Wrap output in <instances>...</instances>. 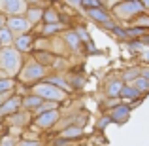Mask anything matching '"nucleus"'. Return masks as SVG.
I'll list each match as a JSON object with an SVG mask.
<instances>
[{"label":"nucleus","mask_w":149,"mask_h":146,"mask_svg":"<svg viewBox=\"0 0 149 146\" xmlns=\"http://www.w3.org/2000/svg\"><path fill=\"white\" fill-rule=\"evenodd\" d=\"M140 97V93L136 91V87L132 84H125L123 91H121V99H127V101H136Z\"/></svg>","instance_id":"nucleus-23"},{"label":"nucleus","mask_w":149,"mask_h":146,"mask_svg":"<svg viewBox=\"0 0 149 146\" xmlns=\"http://www.w3.org/2000/svg\"><path fill=\"white\" fill-rule=\"evenodd\" d=\"M142 4H143V8L149 11V0H142Z\"/></svg>","instance_id":"nucleus-34"},{"label":"nucleus","mask_w":149,"mask_h":146,"mask_svg":"<svg viewBox=\"0 0 149 146\" xmlns=\"http://www.w3.org/2000/svg\"><path fill=\"white\" fill-rule=\"evenodd\" d=\"M130 84L136 87V91H138L140 95H146V93H149V80H147V78L138 76L136 80H132Z\"/></svg>","instance_id":"nucleus-22"},{"label":"nucleus","mask_w":149,"mask_h":146,"mask_svg":"<svg viewBox=\"0 0 149 146\" xmlns=\"http://www.w3.org/2000/svg\"><path fill=\"white\" fill-rule=\"evenodd\" d=\"M23 53L19 49H15L13 46L0 49V68L8 74V76H17L23 68Z\"/></svg>","instance_id":"nucleus-2"},{"label":"nucleus","mask_w":149,"mask_h":146,"mask_svg":"<svg viewBox=\"0 0 149 146\" xmlns=\"http://www.w3.org/2000/svg\"><path fill=\"white\" fill-rule=\"evenodd\" d=\"M58 118H61V112H58V108H55V110H49V112L38 114L34 118V125L40 127V129H51V127H55Z\"/></svg>","instance_id":"nucleus-8"},{"label":"nucleus","mask_w":149,"mask_h":146,"mask_svg":"<svg viewBox=\"0 0 149 146\" xmlns=\"http://www.w3.org/2000/svg\"><path fill=\"white\" fill-rule=\"evenodd\" d=\"M55 108H58V102H55V101H44L40 106H38V110L34 112V116L44 114V112H49V110H55Z\"/></svg>","instance_id":"nucleus-26"},{"label":"nucleus","mask_w":149,"mask_h":146,"mask_svg":"<svg viewBox=\"0 0 149 146\" xmlns=\"http://www.w3.org/2000/svg\"><path fill=\"white\" fill-rule=\"evenodd\" d=\"M13 42H15V34L4 25L2 29H0V44H2L4 48H8V46H13Z\"/></svg>","instance_id":"nucleus-21"},{"label":"nucleus","mask_w":149,"mask_h":146,"mask_svg":"<svg viewBox=\"0 0 149 146\" xmlns=\"http://www.w3.org/2000/svg\"><path fill=\"white\" fill-rule=\"evenodd\" d=\"M29 10V2L26 0H0V13L6 17L10 15H25Z\"/></svg>","instance_id":"nucleus-5"},{"label":"nucleus","mask_w":149,"mask_h":146,"mask_svg":"<svg viewBox=\"0 0 149 146\" xmlns=\"http://www.w3.org/2000/svg\"><path fill=\"white\" fill-rule=\"evenodd\" d=\"M66 4H70L72 8H83V0H66Z\"/></svg>","instance_id":"nucleus-30"},{"label":"nucleus","mask_w":149,"mask_h":146,"mask_svg":"<svg viewBox=\"0 0 149 146\" xmlns=\"http://www.w3.org/2000/svg\"><path fill=\"white\" fill-rule=\"evenodd\" d=\"M2 48H4V46H2V44H0V49H2Z\"/></svg>","instance_id":"nucleus-37"},{"label":"nucleus","mask_w":149,"mask_h":146,"mask_svg":"<svg viewBox=\"0 0 149 146\" xmlns=\"http://www.w3.org/2000/svg\"><path fill=\"white\" fill-rule=\"evenodd\" d=\"M44 102V99L40 95H36V93H29V95L23 97V110H26V112H36L38 106Z\"/></svg>","instance_id":"nucleus-15"},{"label":"nucleus","mask_w":149,"mask_h":146,"mask_svg":"<svg viewBox=\"0 0 149 146\" xmlns=\"http://www.w3.org/2000/svg\"><path fill=\"white\" fill-rule=\"evenodd\" d=\"M15 146H42L40 140H21V142H15Z\"/></svg>","instance_id":"nucleus-29"},{"label":"nucleus","mask_w":149,"mask_h":146,"mask_svg":"<svg viewBox=\"0 0 149 146\" xmlns=\"http://www.w3.org/2000/svg\"><path fill=\"white\" fill-rule=\"evenodd\" d=\"M81 135H83V129L77 127V125H72V127H68V129H62L58 137H61V139L70 140V139H79Z\"/></svg>","instance_id":"nucleus-20"},{"label":"nucleus","mask_w":149,"mask_h":146,"mask_svg":"<svg viewBox=\"0 0 149 146\" xmlns=\"http://www.w3.org/2000/svg\"><path fill=\"white\" fill-rule=\"evenodd\" d=\"M4 25H6V15H4V13H0V29H2Z\"/></svg>","instance_id":"nucleus-32"},{"label":"nucleus","mask_w":149,"mask_h":146,"mask_svg":"<svg viewBox=\"0 0 149 146\" xmlns=\"http://www.w3.org/2000/svg\"><path fill=\"white\" fill-rule=\"evenodd\" d=\"M138 76H142V68H140V66H132V68H125L123 70V80H125V84H130V82L136 80Z\"/></svg>","instance_id":"nucleus-24"},{"label":"nucleus","mask_w":149,"mask_h":146,"mask_svg":"<svg viewBox=\"0 0 149 146\" xmlns=\"http://www.w3.org/2000/svg\"><path fill=\"white\" fill-rule=\"evenodd\" d=\"M45 74H47V68H45L44 65H40V63L34 59V61H26L25 65H23L21 72H19L17 76H19V80H21L23 84L34 85V84H38V82L44 80Z\"/></svg>","instance_id":"nucleus-3"},{"label":"nucleus","mask_w":149,"mask_h":146,"mask_svg":"<svg viewBox=\"0 0 149 146\" xmlns=\"http://www.w3.org/2000/svg\"><path fill=\"white\" fill-rule=\"evenodd\" d=\"M87 15L93 19V21H96L98 25L102 27L104 23H108V21H111V11H108V10H104V8H93V10H87Z\"/></svg>","instance_id":"nucleus-14"},{"label":"nucleus","mask_w":149,"mask_h":146,"mask_svg":"<svg viewBox=\"0 0 149 146\" xmlns=\"http://www.w3.org/2000/svg\"><path fill=\"white\" fill-rule=\"evenodd\" d=\"M32 53H34V59H36L40 65H44L45 68H53L57 59H58L53 51H47V49H32Z\"/></svg>","instance_id":"nucleus-10"},{"label":"nucleus","mask_w":149,"mask_h":146,"mask_svg":"<svg viewBox=\"0 0 149 146\" xmlns=\"http://www.w3.org/2000/svg\"><path fill=\"white\" fill-rule=\"evenodd\" d=\"M34 40H36V38H34L30 32L21 34V36H15L13 48H15V49H19L21 53H29V51H32V49H34Z\"/></svg>","instance_id":"nucleus-11"},{"label":"nucleus","mask_w":149,"mask_h":146,"mask_svg":"<svg viewBox=\"0 0 149 146\" xmlns=\"http://www.w3.org/2000/svg\"><path fill=\"white\" fill-rule=\"evenodd\" d=\"M6 27L15 36H21V34L29 32V29L32 25L29 23V19H26L25 15H10V17H6Z\"/></svg>","instance_id":"nucleus-6"},{"label":"nucleus","mask_w":149,"mask_h":146,"mask_svg":"<svg viewBox=\"0 0 149 146\" xmlns=\"http://www.w3.org/2000/svg\"><path fill=\"white\" fill-rule=\"evenodd\" d=\"M130 112H132L130 104H117L109 110V116H111V120L117 121V123H125V121L130 118Z\"/></svg>","instance_id":"nucleus-12"},{"label":"nucleus","mask_w":149,"mask_h":146,"mask_svg":"<svg viewBox=\"0 0 149 146\" xmlns=\"http://www.w3.org/2000/svg\"><path fill=\"white\" fill-rule=\"evenodd\" d=\"M61 30H66L64 23H44V29H42V34L44 36H53V34L61 32Z\"/></svg>","instance_id":"nucleus-18"},{"label":"nucleus","mask_w":149,"mask_h":146,"mask_svg":"<svg viewBox=\"0 0 149 146\" xmlns=\"http://www.w3.org/2000/svg\"><path fill=\"white\" fill-rule=\"evenodd\" d=\"M74 30L77 32V36L81 38V42H83V44H91V34L87 32V29H83V27H76Z\"/></svg>","instance_id":"nucleus-27"},{"label":"nucleus","mask_w":149,"mask_h":146,"mask_svg":"<svg viewBox=\"0 0 149 146\" xmlns=\"http://www.w3.org/2000/svg\"><path fill=\"white\" fill-rule=\"evenodd\" d=\"M15 85H17V80L13 76L4 78V80H0V93H11Z\"/></svg>","instance_id":"nucleus-25"},{"label":"nucleus","mask_w":149,"mask_h":146,"mask_svg":"<svg viewBox=\"0 0 149 146\" xmlns=\"http://www.w3.org/2000/svg\"><path fill=\"white\" fill-rule=\"evenodd\" d=\"M109 11H111V15L117 21H132V19H136L138 15L146 13L147 10L143 8L142 0H121V2H117Z\"/></svg>","instance_id":"nucleus-1"},{"label":"nucleus","mask_w":149,"mask_h":146,"mask_svg":"<svg viewBox=\"0 0 149 146\" xmlns=\"http://www.w3.org/2000/svg\"><path fill=\"white\" fill-rule=\"evenodd\" d=\"M62 42L74 51H81V48H83V42H81V38L77 36V32L74 29H68L62 32Z\"/></svg>","instance_id":"nucleus-13"},{"label":"nucleus","mask_w":149,"mask_h":146,"mask_svg":"<svg viewBox=\"0 0 149 146\" xmlns=\"http://www.w3.org/2000/svg\"><path fill=\"white\" fill-rule=\"evenodd\" d=\"M45 82H49V84H53V85H57V87H61V89H64V91H72V85L66 82V78L64 76H61V74H53V76H47V78H44Z\"/></svg>","instance_id":"nucleus-17"},{"label":"nucleus","mask_w":149,"mask_h":146,"mask_svg":"<svg viewBox=\"0 0 149 146\" xmlns=\"http://www.w3.org/2000/svg\"><path fill=\"white\" fill-rule=\"evenodd\" d=\"M100 2H104V0H100Z\"/></svg>","instance_id":"nucleus-38"},{"label":"nucleus","mask_w":149,"mask_h":146,"mask_svg":"<svg viewBox=\"0 0 149 146\" xmlns=\"http://www.w3.org/2000/svg\"><path fill=\"white\" fill-rule=\"evenodd\" d=\"M125 80L123 78H109L104 85V93L108 99H121V91H123Z\"/></svg>","instance_id":"nucleus-9"},{"label":"nucleus","mask_w":149,"mask_h":146,"mask_svg":"<svg viewBox=\"0 0 149 146\" xmlns=\"http://www.w3.org/2000/svg\"><path fill=\"white\" fill-rule=\"evenodd\" d=\"M32 93L40 95L44 101H55V102L64 101L66 95H68V91H64V89L57 87V85L49 84V82H45V80H42V82H38V84H34V85H32Z\"/></svg>","instance_id":"nucleus-4"},{"label":"nucleus","mask_w":149,"mask_h":146,"mask_svg":"<svg viewBox=\"0 0 149 146\" xmlns=\"http://www.w3.org/2000/svg\"><path fill=\"white\" fill-rule=\"evenodd\" d=\"M102 6V2L100 0H83V10L87 11V10H93V8H100Z\"/></svg>","instance_id":"nucleus-28"},{"label":"nucleus","mask_w":149,"mask_h":146,"mask_svg":"<svg viewBox=\"0 0 149 146\" xmlns=\"http://www.w3.org/2000/svg\"><path fill=\"white\" fill-rule=\"evenodd\" d=\"M143 59H146V63H147V66H149V51L146 53V57H143Z\"/></svg>","instance_id":"nucleus-36"},{"label":"nucleus","mask_w":149,"mask_h":146,"mask_svg":"<svg viewBox=\"0 0 149 146\" xmlns=\"http://www.w3.org/2000/svg\"><path fill=\"white\" fill-rule=\"evenodd\" d=\"M4 78H8V74H6V72H4V70H2V68H0V80H4Z\"/></svg>","instance_id":"nucleus-35"},{"label":"nucleus","mask_w":149,"mask_h":146,"mask_svg":"<svg viewBox=\"0 0 149 146\" xmlns=\"http://www.w3.org/2000/svg\"><path fill=\"white\" fill-rule=\"evenodd\" d=\"M142 76L149 80V66H146V68H142Z\"/></svg>","instance_id":"nucleus-31"},{"label":"nucleus","mask_w":149,"mask_h":146,"mask_svg":"<svg viewBox=\"0 0 149 146\" xmlns=\"http://www.w3.org/2000/svg\"><path fill=\"white\" fill-rule=\"evenodd\" d=\"M62 17L53 6H45L44 8V23H61Z\"/></svg>","instance_id":"nucleus-19"},{"label":"nucleus","mask_w":149,"mask_h":146,"mask_svg":"<svg viewBox=\"0 0 149 146\" xmlns=\"http://www.w3.org/2000/svg\"><path fill=\"white\" fill-rule=\"evenodd\" d=\"M19 110H23V97L10 93V95L6 97V101L2 102V106H0V116L8 118V116H11V114L19 112Z\"/></svg>","instance_id":"nucleus-7"},{"label":"nucleus","mask_w":149,"mask_h":146,"mask_svg":"<svg viewBox=\"0 0 149 146\" xmlns=\"http://www.w3.org/2000/svg\"><path fill=\"white\" fill-rule=\"evenodd\" d=\"M44 8H45V6H44ZM44 8H42V6H29L25 17L29 19V23H30L32 27L38 25L40 21H44Z\"/></svg>","instance_id":"nucleus-16"},{"label":"nucleus","mask_w":149,"mask_h":146,"mask_svg":"<svg viewBox=\"0 0 149 146\" xmlns=\"http://www.w3.org/2000/svg\"><path fill=\"white\" fill-rule=\"evenodd\" d=\"M10 95V93H0V106H2V102L6 101V97Z\"/></svg>","instance_id":"nucleus-33"}]
</instances>
